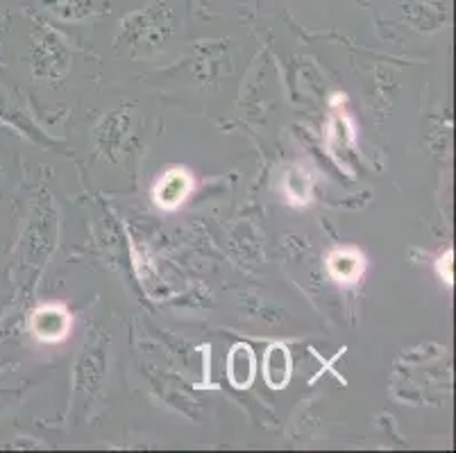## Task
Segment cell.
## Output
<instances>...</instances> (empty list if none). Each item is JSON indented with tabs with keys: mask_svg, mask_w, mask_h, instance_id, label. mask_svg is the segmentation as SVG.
I'll list each match as a JSON object with an SVG mask.
<instances>
[{
	"mask_svg": "<svg viewBox=\"0 0 456 453\" xmlns=\"http://www.w3.org/2000/svg\"><path fill=\"white\" fill-rule=\"evenodd\" d=\"M255 379V356L246 344H236L230 356V381L239 388H248Z\"/></svg>",
	"mask_w": 456,
	"mask_h": 453,
	"instance_id": "5b68a950",
	"label": "cell"
},
{
	"mask_svg": "<svg viewBox=\"0 0 456 453\" xmlns=\"http://www.w3.org/2000/svg\"><path fill=\"white\" fill-rule=\"evenodd\" d=\"M186 193V180L184 174L175 173V174H168L159 186V202H164L166 206H173L177 205Z\"/></svg>",
	"mask_w": 456,
	"mask_h": 453,
	"instance_id": "9c48e42d",
	"label": "cell"
},
{
	"mask_svg": "<svg viewBox=\"0 0 456 453\" xmlns=\"http://www.w3.org/2000/svg\"><path fill=\"white\" fill-rule=\"evenodd\" d=\"M70 69V53L51 30H39L32 45V70L39 80H60Z\"/></svg>",
	"mask_w": 456,
	"mask_h": 453,
	"instance_id": "7a4b0ae2",
	"label": "cell"
},
{
	"mask_svg": "<svg viewBox=\"0 0 456 453\" xmlns=\"http://www.w3.org/2000/svg\"><path fill=\"white\" fill-rule=\"evenodd\" d=\"M102 368H105V363H102L101 349H86L80 360V368H77L80 369V388L85 392H94L98 388V384L102 379Z\"/></svg>",
	"mask_w": 456,
	"mask_h": 453,
	"instance_id": "52a82bcc",
	"label": "cell"
},
{
	"mask_svg": "<svg viewBox=\"0 0 456 453\" xmlns=\"http://www.w3.org/2000/svg\"><path fill=\"white\" fill-rule=\"evenodd\" d=\"M175 32V10L166 0H155L146 10L134 12L121 25L116 44H126L127 50H157Z\"/></svg>",
	"mask_w": 456,
	"mask_h": 453,
	"instance_id": "6da1fadb",
	"label": "cell"
},
{
	"mask_svg": "<svg viewBox=\"0 0 456 453\" xmlns=\"http://www.w3.org/2000/svg\"><path fill=\"white\" fill-rule=\"evenodd\" d=\"M127 123L130 120L123 111H114V114L105 116V120L95 127V143L110 159H114L116 152L121 150L123 136L127 134Z\"/></svg>",
	"mask_w": 456,
	"mask_h": 453,
	"instance_id": "277c9868",
	"label": "cell"
},
{
	"mask_svg": "<svg viewBox=\"0 0 456 453\" xmlns=\"http://www.w3.org/2000/svg\"><path fill=\"white\" fill-rule=\"evenodd\" d=\"M289 374H291V359L281 347L268 349L266 356V379L268 384L281 388V385L289 381Z\"/></svg>",
	"mask_w": 456,
	"mask_h": 453,
	"instance_id": "ba28073f",
	"label": "cell"
},
{
	"mask_svg": "<svg viewBox=\"0 0 456 453\" xmlns=\"http://www.w3.org/2000/svg\"><path fill=\"white\" fill-rule=\"evenodd\" d=\"M0 120H5V123L14 125V127H20V130H26V118L12 107L10 98H7L3 89H0Z\"/></svg>",
	"mask_w": 456,
	"mask_h": 453,
	"instance_id": "30bf717a",
	"label": "cell"
},
{
	"mask_svg": "<svg viewBox=\"0 0 456 453\" xmlns=\"http://www.w3.org/2000/svg\"><path fill=\"white\" fill-rule=\"evenodd\" d=\"M406 20L418 28V30H438L447 23V10L445 5H438V3H429V0H413V3H406L402 7Z\"/></svg>",
	"mask_w": 456,
	"mask_h": 453,
	"instance_id": "3957f363",
	"label": "cell"
},
{
	"mask_svg": "<svg viewBox=\"0 0 456 453\" xmlns=\"http://www.w3.org/2000/svg\"><path fill=\"white\" fill-rule=\"evenodd\" d=\"M32 327L39 334V338L44 340H53V338H61V334L69 327V320L61 311L57 309H41L37 311L35 320H32Z\"/></svg>",
	"mask_w": 456,
	"mask_h": 453,
	"instance_id": "8992f818",
	"label": "cell"
}]
</instances>
